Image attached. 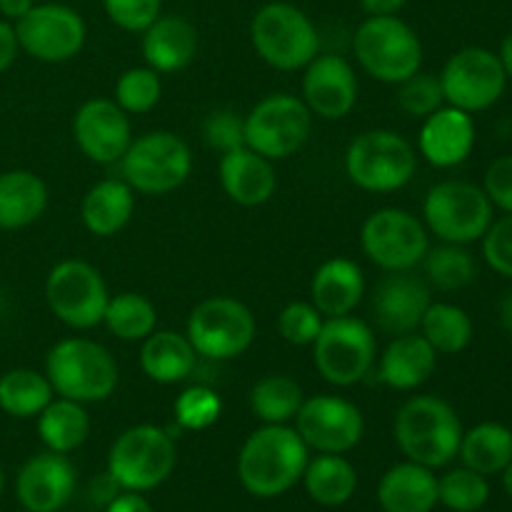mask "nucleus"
<instances>
[{"mask_svg": "<svg viewBox=\"0 0 512 512\" xmlns=\"http://www.w3.org/2000/svg\"><path fill=\"white\" fill-rule=\"evenodd\" d=\"M253 48L270 68L303 70L320 53L313 20L290 3H268L250 23Z\"/></svg>", "mask_w": 512, "mask_h": 512, "instance_id": "nucleus-6", "label": "nucleus"}, {"mask_svg": "<svg viewBox=\"0 0 512 512\" xmlns=\"http://www.w3.org/2000/svg\"><path fill=\"white\" fill-rule=\"evenodd\" d=\"M485 195L495 208L512 215V155L498 158L485 173Z\"/></svg>", "mask_w": 512, "mask_h": 512, "instance_id": "nucleus-47", "label": "nucleus"}, {"mask_svg": "<svg viewBox=\"0 0 512 512\" xmlns=\"http://www.w3.org/2000/svg\"><path fill=\"white\" fill-rule=\"evenodd\" d=\"M48 188L30 170L0 173V230H20L43 218Z\"/></svg>", "mask_w": 512, "mask_h": 512, "instance_id": "nucleus-30", "label": "nucleus"}, {"mask_svg": "<svg viewBox=\"0 0 512 512\" xmlns=\"http://www.w3.org/2000/svg\"><path fill=\"white\" fill-rule=\"evenodd\" d=\"M438 365V353L433 345L415 330V333L395 335L385 353L380 355L378 380L388 388L408 393L428 383Z\"/></svg>", "mask_w": 512, "mask_h": 512, "instance_id": "nucleus-24", "label": "nucleus"}, {"mask_svg": "<svg viewBox=\"0 0 512 512\" xmlns=\"http://www.w3.org/2000/svg\"><path fill=\"white\" fill-rule=\"evenodd\" d=\"M218 173L225 195L243 208H258L268 203L278 188L273 160L263 158L248 145L220 155Z\"/></svg>", "mask_w": 512, "mask_h": 512, "instance_id": "nucleus-23", "label": "nucleus"}, {"mask_svg": "<svg viewBox=\"0 0 512 512\" xmlns=\"http://www.w3.org/2000/svg\"><path fill=\"white\" fill-rule=\"evenodd\" d=\"M3 485H5V475H3V468H0V493H3Z\"/></svg>", "mask_w": 512, "mask_h": 512, "instance_id": "nucleus-55", "label": "nucleus"}, {"mask_svg": "<svg viewBox=\"0 0 512 512\" xmlns=\"http://www.w3.org/2000/svg\"><path fill=\"white\" fill-rule=\"evenodd\" d=\"M490 488L485 475L470 468L450 470L438 480V503L455 512H478L488 503Z\"/></svg>", "mask_w": 512, "mask_h": 512, "instance_id": "nucleus-40", "label": "nucleus"}, {"mask_svg": "<svg viewBox=\"0 0 512 512\" xmlns=\"http://www.w3.org/2000/svg\"><path fill=\"white\" fill-rule=\"evenodd\" d=\"M185 335L195 353L210 360H233L255 340V315L235 298H208L193 308Z\"/></svg>", "mask_w": 512, "mask_h": 512, "instance_id": "nucleus-13", "label": "nucleus"}, {"mask_svg": "<svg viewBox=\"0 0 512 512\" xmlns=\"http://www.w3.org/2000/svg\"><path fill=\"white\" fill-rule=\"evenodd\" d=\"M53 398L55 390L45 373L15 368L0 375V410L10 418H38Z\"/></svg>", "mask_w": 512, "mask_h": 512, "instance_id": "nucleus-34", "label": "nucleus"}, {"mask_svg": "<svg viewBox=\"0 0 512 512\" xmlns=\"http://www.w3.org/2000/svg\"><path fill=\"white\" fill-rule=\"evenodd\" d=\"M415 170V148L395 130H365L345 150V173L368 193H395L413 180Z\"/></svg>", "mask_w": 512, "mask_h": 512, "instance_id": "nucleus-5", "label": "nucleus"}, {"mask_svg": "<svg viewBox=\"0 0 512 512\" xmlns=\"http://www.w3.org/2000/svg\"><path fill=\"white\" fill-rule=\"evenodd\" d=\"M500 323H503V328L512 335V290L505 295L503 303H500Z\"/></svg>", "mask_w": 512, "mask_h": 512, "instance_id": "nucleus-53", "label": "nucleus"}, {"mask_svg": "<svg viewBox=\"0 0 512 512\" xmlns=\"http://www.w3.org/2000/svg\"><path fill=\"white\" fill-rule=\"evenodd\" d=\"M445 103L465 113H480L498 103L508 85L498 53L488 48H463L445 63L440 73Z\"/></svg>", "mask_w": 512, "mask_h": 512, "instance_id": "nucleus-15", "label": "nucleus"}, {"mask_svg": "<svg viewBox=\"0 0 512 512\" xmlns=\"http://www.w3.org/2000/svg\"><path fill=\"white\" fill-rule=\"evenodd\" d=\"M163 0H103L110 23L128 33H143L160 18Z\"/></svg>", "mask_w": 512, "mask_h": 512, "instance_id": "nucleus-45", "label": "nucleus"}, {"mask_svg": "<svg viewBox=\"0 0 512 512\" xmlns=\"http://www.w3.org/2000/svg\"><path fill=\"white\" fill-rule=\"evenodd\" d=\"M75 490V470L65 455L40 453L33 455L20 468L15 480V493L28 512H55L63 508Z\"/></svg>", "mask_w": 512, "mask_h": 512, "instance_id": "nucleus-21", "label": "nucleus"}, {"mask_svg": "<svg viewBox=\"0 0 512 512\" xmlns=\"http://www.w3.org/2000/svg\"><path fill=\"white\" fill-rule=\"evenodd\" d=\"M458 455L465 468L480 475L503 473L512 460V430L500 423H480L463 433Z\"/></svg>", "mask_w": 512, "mask_h": 512, "instance_id": "nucleus-33", "label": "nucleus"}, {"mask_svg": "<svg viewBox=\"0 0 512 512\" xmlns=\"http://www.w3.org/2000/svg\"><path fill=\"white\" fill-rule=\"evenodd\" d=\"M18 35H15V25H10L8 20H0V73L13 65V60L18 58Z\"/></svg>", "mask_w": 512, "mask_h": 512, "instance_id": "nucleus-48", "label": "nucleus"}, {"mask_svg": "<svg viewBox=\"0 0 512 512\" xmlns=\"http://www.w3.org/2000/svg\"><path fill=\"white\" fill-rule=\"evenodd\" d=\"M418 330L433 345L435 353L443 355L460 353L473 340V320L453 303H430Z\"/></svg>", "mask_w": 512, "mask_h": 512, "instance_id": "nucleus-36", "label": "nucleus"}, {"mask_svg": "<svg viewBox=\"0 0 512 512\" xmlns=\"http://www.w3.org/2000/svg\"><path fill=\"white\" fill-rule=\"evenodd\" d=\"M310 128L313 113L303 98L275 93L245 115V145L268 160H285L303 148Z\"/></svg>", "mask_w": 512, "mask_h": 512, "instance_id": "nucleus-11", "label": "nucleus"}, {"mask_svg": "<svg viewBox=\"0 0 512 512\" xmlns=\"http://www.w3.org/2000/svg\"><path fill=\"white\" fill-rule=\"evenodd\" d=\"M173 435L155 425H135L125 430L108 453V475L120 490L145 493L170 478L175 468Z\"/></svg>", "mask_w": 512, "mask_h": 512, "instance_id": "nucleus-7", "label": "nucleus"}, {"mask_svg": "<svg viewBox=\"0 0 512 512\" xmlns=\"http://www.w3.org/2000/svg\"><path fill=\"white\" fill-rule=\"evenodd\" d=\"M295 430L318 453L345 455L363 440L365 420L355 403L340 395L305 398L295 415Z\"/></svg>", "mask_w": 512, "mask_h": 512, "instance_id": "nucleus-17", "label": "nucleus"}, {"mask_svg": "<svg viewBox=\"0 0 512 512\" xmlns=\"http://www.w3.org/2000/svg\"><path fill=\"white\" fill-rule=\"evenodd\" d=\"M303 400V388L283 373L263 375L250 390V410L265 425H285L295 420Z\"/></svg>", "mask_w": 512, "mask_h": 512, "instance_id": "nucleus-35", "label": "nucleus"}, {"mask_svg": "<svg viewBox=\"0 0 512 512\" xmlns=\"http://www.w3.org/2000/svg\"><path fill=\"white\" fill-rule=\"evenodd\" d=\"M475 123L465 110L443 105L423 120L418 135V150L435 168H455L473 153Z\"/></svg>", "mask_w": 512, "mask_h": 512, "instance_id": "nucleus-22", "label": "nucleus"}, {"mask_svg": "<svg viewBox=\"0 0 512 512\" xmlns=\"http://www.w3.org/2000/svg\"><path fill=\"white\" fill-rule=\"evenodd\" d=\"M398 105L405 115L418 120H425L435 110L443 108L445 93L440 75L418 70L410 78H405L403 83H398Z\"/></svg>", "mask_w": 512, "mask_h": 512, "instance_id": "nucleus-42", "label": "nucleus"}, {"mask_svg": "<svg viewBox=\"0 0 512 512\" xmlns=\"http://www.w3.org/2000/svg\"><path fill=\"white\" fill-rule=\"evenodd\" d=\"M73 138L80 153L98 165L120 163L133 143L130 115L115 100H85L73 118Z\"/></svg>", "mask_w": 512, "mask_h": 512, "instance_id": "nucleus-18", "label": "nucleus"}, {"mask_svg": "<svg viewBox=\"0 0 512 512\" xmlns=\"http://www.w3.org/2000/svg\"><path fill=\"white\" fill-rule=\"evenodd\" d=\"M408 0H360L368 15H398Z\"/></svg>", "mask_w": 512, "mask_h": 512, "instance_id": "nucleus-50", "label": "nucleus"}, {"mask_svg": "<svg viewBox=\"0 0 512 512\" xmlns=\"http://www.w3.org/2000/svg\"><path fill=\"white\" fill-rule=\"evenodd\" d=\"M303 73V103L323 120H340L358 103V75L343 55L318 53Z\"/></svg>", "mask_w": 512, "mask_h": 512, "instance_id": "nucleus-19", "label": "nucleus"}, {"mask_svg": "<svg viewBox=\"0 0 512 512\" xmlns=\"http://www.w3.org/2000/svg\"><path fill=\"white\" fill-rule=\"evenodd\" d=\"M45 300L60 323L73 330H90L103 323L110 293L98 268L85 260H63L48 273Z\"/></svg>", "mask_w": 512, "mask_h": 512, "instance_id": "nucleus-12", "label": "nucleus"}, {"mask_svg": "<svg viewBox=\"0 0 512 512\" xmlns=\"http://www.w3.org/2000/svg\"><path fill=\"white\" fill-rule=\"evenodd\" d=\"M483 255L495 273L512 280V215L490 225L483 235Z\"/></svg>", "mask_w": 512, "mask_h": 512, "instance_id": "nucleus-46", "label": "nucleus"}, {"mask_svg": "<svg viewBox=\"0 0 512 512\" xmlns=\"http://www.w3.org/2000/svg\"><path fill=\"white\" fill-rule=\"evenodd\" d=\"M195 53H198V30L180 15H160L143 30L145 65L158 73L188 68Z\"/></svg>", "mask_w": 512, "mask_h": 512, "instance_id": "nucleus-26", "label": "nucleus"}, {"mask_svg": "<svg viewBox=\"0 0 512 512\" xmlns=\"http://www.w3.org/2000/svg\"><path fill=\"white\" fill-rule=\"evenodd\" d=\"M135 190L123 178H108L95 183L85 193L80 218L95 238H113L133 218Z\"/></svg>", "mask_w": 512, "mask_h": 512, "instance_id": "nucleus-28", "label": "nucleus"}, {"mask_svg": "<svg viewBox=\"0 0 512 512\" xmlns=\"http://www.w3.org/2000/svg\"><path fill=\"white\" fill-rule=\"evenodd\" d=\"M20 50L40 63H65L73 60L85 45L83 18L73 8L60 3L33 5L28 15L15 23Z\"/></svg>", "mask_w": 512, "mask_h": 512, "instance_id": "nucleus-16", "label": "nucleus"}, {"mask_svg": "<svg viewBox=\"0 0 512 512\" xmlns=\"http://www.w3.org/2000/svg\"><path fill=\"white\" fill-rule=\"evenodd\" d=\"M195 360L198 353L188 335L175 330H153L140 348V368L153 383L160 385L188 380L195 370Z\"/></svg>", "mask_w": 512, "mask_h": 512, "instance_id": "nucleus-29", "label": "nucleus"}, {"mask_svg": "<svg viewBox=\"0 0 512 512\" xmlns=\"http://www.w3.org/2000/svg\"><path fill=\"white\" fill-rule=\"evenodd\" d=\"M105 512H153V508H150V503L140 493L125 490L123 495H115V498L110 500Z\"/></svg>", "mask_w": 512, "mask_h": 512, "instance_id": "nucleus-49", "label": "nucleus"}, {"mask_svg": "<svg viewBox=\"0 0 512 512\" xmlns=\"http://www.w3.org/2000/svg\"><path fill=\"white\" fill-rule=\"evenodd\" d=\"M378 355L375 333L365 320L353 315L325 318L313 343V363L325 383L350 388L370 373Z\"/></svg>", "mask_w": 512, "mask_h": 512, "instance_id": "nucleus-10", "label": "nucleus"}, {"mask_svg": "<svg viewBox=\"0 0 512 512\" xmlns=\"http://www.w3.org/2000/svg\"><path fill=\"white\" fill-rule=\"evenodd\" d=\"M103 325L125 343H143L158 325V310L145 295L140 293H118L110 295L105 305Z\"/></svg>", "mask_w": 512, "mask_h": 512, "instance_id": "nucleus-37", "label": "nucleus"}, {"mask_svg": "<svg viewBox=\"0 0 512 512\" xmlns=\"http://www.w3.org/2000/svg\"><path fill=\"white\" fill-rule=\"evenodd\" d=\"M203 138L205 143L213 150H218L220 155L230 153V150H238L245 145V118L238 115L235 110L220 108L213 110L208 115L203 125Z\"/></svg>", "mask_w": 512, "mask_h": 512, "instance_id": "nucleus-44", "label": "nucleus"}, {"mask_svg": "<svg viewBox=\"0 0 512 512\" xmlns=\"http://www.w3.org/2000/svg\"><path fill=\"white\" fill-rule=\"evenodd\" d=\"M378 503L385 512H433L438 505V478L418 463L393 465L380 478Z\"/></svg>", "mask_w": 512, "mask_h": 512, "instance_id": "nucleus-27", "label": "nucleus"}, {"mask_svg": "<svg viewBox=\"0 0 512 512\" xmlns=\"http://www.w3.org/2000/svg\"><path fill=\"white\" fill-rule=\"evenodd\" d=\"M503 488H505V493L512 498V460L508 463V468L503 470Z\"/></svg>", "mask_w": 512, "mask_h": 512, "instance_id": "nucleus-54", "label": "nucleus"}, {"mask_svg": "<svg viewBox=\"0 0 512 512\" xmlns=\"http://www.w3.org/2000/svg\"><path fill=\"white\" fill-rule=\"evenodd\" d=\"M365 295V275L350 258H330L315 270L310 283V303L323 318L350 315Z\"/></svg>", "mask_w": 512, "mask_h": 512, "instance_id": "nucleus-25", "label": "nucleus"}, {"mask_svg": "<svg viewBox=\"0 0 512 512\" xmlns=\"http://www.w3.org/2000/svg\"><path fill=\"white\" fill-rule=\"evenodd\" d=\"M430 303L433 298H430L428 283L413 275V270L388 273L373 295L375 323L390 335L415 333Z\"/></svg>", "mask_w": 512, "mask_h": 512, "instance_id": "nucleus-20", "label": "nucleus"}, {"mask_svg": "<svg viewBox=\"0 0 512 512\" xmlns=\"http://www.w3.org/2000/svg\"><path fill=\"white\" fill-rule=\"evenodd\" d=\"M163 95V83H160L158 70L140 65V68H128L115 83V103L128 115H143L160 103Z\"/></svg>", "mask_w": 512, "mask_h": 512, "instance_id": "nucleus-39", "label": "nucleus"}, {"mask_svg": "<svg viewBox=\"0 0 512 512\" xmlns=\"http://www.w3.org/2000/svg\"><path fill=\"white\" fill-rule=\"evenodd\" d=\"M355 60L370 78L398 85L423 65L418 33L398 15H368L355 30Z\"/></svg>", "mask_w": 512, "mask_h": 512, "instance_id": "nucleus-4", "label": "nucleus"}, {"mask_svg": "<svg viewBox=\"0 0 512 512\" xmlns=\"http://www.w3.org/2000/svg\"><path fill=\"white\" fill-rule=\"evenodd\" d=\"M423 220L428 233L443 243L468 245L483 240L493 225V203L478 185L445 180L425 195Z\"/></svg>", "mask_w": 512, "mask_h": 512, "instance_id": "nucleus-9", "label": "nucleus"}, {"mask_svg": "<svg viewBox=\"0 0 512 512\" xmlns=\"http://www.w3.org/2000/svg\"><path fill=\"white\" fill-rule=\"evenodd\" d=\"M498 58H500V63H503L505 75H508V78H512V33L505 35L503 45H500Z\"/></svg>", "mask_w": 512, "mask_h": 512, "instance_id": "nucleus-52", "label": "nucleus"}, {"mask_svg": "<svg viewBox=\"0 0 512 512\" xmlns=\"http://www.w3.org/2000/svg\"><path fill=\"white\" fill-rule=\"evenodd\" d=\"M38 435L53 453L68 455L78 450L90 435V415L83 403L68 398H53L38 415Z\"/></svg>", "mask_w": 512, "mask_h": 512, "instance_id": "nucleus-31", "label": "nucleus"}, {"mask_svg": "<svg viewBox=\"0 0 512 512\" xmlns=\"http://www.w3.org/2000/svg\"><path fill=\"white\" fill-rule=\"evenodd\" d=\"M395 443L410 463L435 470L458 455L463 423L453 405L435 395H415L400 405L393 423Z\"/></svg>", "mask_w": 512, "mask_h": 512, "instance_id": "nucleus-2", "label": "nucleus"}, {"mask_svg": "<svg viewBox=\"0 0 512 512\" xmlns=\"http://www.w3.org/2000/svg\"><path fill=\"white\" fill-rule=\"evenodd\" d=\"M325 318L313 303H290L278 315V333L290 345H313Z\"/></svg>", "mask_w": 512, "mask_h": 512, "instance_id": "nucleus-43", "label": "nucleus"}, {"mask_svg": "<svg viewBox=\"0 0 512 512\" xmlns=\"http://www.w3.org/2000/svg\"><path fill=\"white\" fill-rule=\"evenodd\" d=\"M305 490L310 498L325 508H338L353 498L358 488V473L343 455L320 453L305 465Z\"/></svg>", "mask_w": 512, "mask_h": 512, "instance_id": "nucleus-32", "label": "nucleus"}, {"mask_svg": "<svg viewBox=\"0 0 512 512\" xmlns=\"http://www.w3.org/2000/svg\"><path fill=\"white\" fill-rule=\"evenodd\" d=\"M308 450L295 428L263 425L240 448V483L255 498H278L303 478Z\"/></svg>", "mask_w": 512, "mask_h": 512, "instance_id": "nucleus-1", "label": "nucleus"}, {"mask_svg": "<svg viewBox=\"0 0 512 512\" xmlns=\"http://www.w3.org/2000/svg\"><path fill=\"white\" fill-rule=\"evenodd\" d=\"M223 413V400L208 385H190L175 398L173 415L180 430H208L210 425L218 423Z\"/></svg>", "mask_w": 512, "mask_h": 512, "instance_id": "nucleus-41", "label": "nucleus"}, {"mask_svg": "<svg viewBox=\"0 0 512 512\" xmlns=\"http://www.w3.org/2000/svg\"><path fill=\"white\" fill-rule=\"evenodd\" d=\"M360 245L368 260L385 273L413 270L430 250L425 223L403 208L375 210L360 230Z\"/></svg>", "mask_w": 512, "mask_h": 512, "instance_id": "nucleus-14", "label": "nucleus"}, {"mask_svg": "<svg viewBox=\"0 0 512 512\" xmlns=\"http://www.w3.org/2000/svg\"><path fill=\"white\" fill-rule=\"evenodd\" d=\"M45 375L58 398L103 403L118 388V363L108 348L90 338H65L50 348Z\"/></svg>", "mask_w": 512, "mask_h": 512, "instance_id": "nucleus-3", "label": "nucleus"}, {"mask_svg": "<svg viewBox=\"0 0 512 512\" xmlns=\"http://www.w3.org/2000/svg\"><path fill=\"white\" fill-rule=\"evenodd\" d=\"M425 275L428 283L435 285L438 290L453 293V290H463L475 280V260L473 255L465 250V245L443 243L438 248L428 250L423 258Z\"/></svg>", "mask_w": 512, "mask_h": 512, "instance_id": "nucleus-38", "label": "nucleus"}, {"mask_svg": "<svg viewBox=\"0 0 512 512\" xmlns=\"http://www.w3.org/2000/svg\"><path fill=\"white\" fill-rule=\"evenodd\" d=\"M123 180L145 195H165L188 180L193 155L188 143L170 130H153L133 138L120 158Z\"/></svg>", "mask_w": 512, "mask_h": 512, "instance_id": "nucleus-8", "label": "nucleus"}, {"mask_svg": "<svg viewBox=\"0 0 512 512\" xmlns=\"http://www.w3.org/2000/svg\"><path fill=\"white\" fill-rule=\"evenodd\" d=\"M35 5V0H0V13L8 20H15L18 23L23 15L30 13V8Z\"/></svg>", "mask_w": 512, "mask_h": 512, "instance_id": "nucleus-51", "label": "nucleus"}]
</instances>
